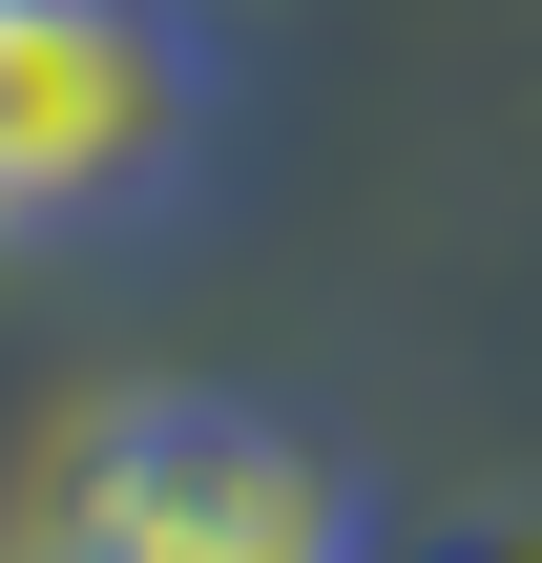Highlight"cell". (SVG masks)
I'll return each instance as SVG.
<instances>
[{"label":"cell","instance_id":"2","mask_svg":"<svg viewBox=\"0 0 542 563\" xmlns=\"http://www.w3.org/2000/svg\"><path fill=\"white\" fill-rule=\"evenodd\" d=\"M63 563H376V501L313 418L251 397H104L63 439Z\"/></svg>","mask_w":542,"mask_h":563},{"label":"cell","instance_id":"1","mask_svg":"<svg viewBox=\"0 0 542 563\" xmlns=\"http://www.w3.org/2000/svg\"><path fill=\"white\" fill-rule=\"evenodd\" d=\"M209 146V21L188 0H0V251L146 230Z\"/></svg>","mask_w":542,"mask_h":563}]
</instances>
